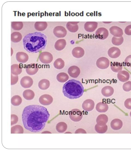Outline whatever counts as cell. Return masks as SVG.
Returning a JSON list of instances; mask_svg holds the SVG:
<instances>
[{
    "label": "cell",
    "instance_id": "cell-1",
    "mask_svg": "<svg viewBox=\"0 0 131 151\" xmlns=\"http://www.w3.org/2000/svg\"><path fill=\"white\" fill-rule=\"evenodd\" d=\"M50 114L45 107L37 105H32L25 108L22 114L24 127L33 132H38L45 127Z\"/></svg>",
    "mask_w": 131,
    "mask_h": 151
},
{
    "label": "cell",
    "instance_id": "cell-2",
    "mask_svg": "<svg viewBox=\"0 0 131 151\" xmlns=\"http://www.w3.org/2000/svg\"><path fill=\"white\" fill-rule=\"evenodd\" d=\"M46 36L39 32L29 33L25 36L23 40L24 49L31 53H37L44 49L47 44Z\"/></svg>",
    "mask_w": 131,
    "mask_h": 151
},
{
    "label": "cell",
    "instance_id": "cell-3",
    "mask_svg": "<svg viewBox=\"0 0 131 151\" xmlns=\"http://www.w3.org/2000/svg\"><path fill=\"white\" fill-rule=\"evenodd\" d=\"M84 88L79 81L74 79L70 80L64 85L62 92L64 96L71 99L78 98L83 95Z\"/></svg>",
    "mask_w": 131,
    "mask_h": 151
},
{
    "label": "cell",
    "instance_id": "cell-4",
    "mask_svg": "<svg viewBox=\"0 0 131 151\" xmlns=\"http://www.w3.org/2000/svg\"><path fill=\"white\" fill-rule=\"evenodd\" d=\"M40 61L44 64H48L52 62L53 59L52 55L48 52H43L41 53L39 56Z\"/></svg>",
    "mask_w": 131,
    "mask_h": 151
},
{
    "label": "cell",
    "instance_id": "cell-5",
    "mask_svg": "<svg viewBox=\"0 0 131 151\" xmlns=\"http://www.w3.org/2000/svg\"><path fill=\"white\" fill-rule=\"evenodd\" d=\"M69 117L70 119L75 122L80 121L82 118V114L80 111L78 109H74L70 111Z\"/></svg>",
    "mask_w": 131,
    "mask_h": 151
},
{
    "label": "cell",
    "instance_id": "cell-6",
    "mask_svg": "<svg viewBox=\"0 0 131 151\" xmlns=\"http://www.w3.org/2000/svg\"><path fill=\"white\" fill-rule=\"evenodd\" d=\"M97 66L101 69H104L107 68L109 66V60L105 57H101L99 58L96 62Z\"/></svg>",
    "mask_w": 131,
    "mask_h": 151
},
{
    "label": "cell",
    "instance_id": "cell-7",
    "mask_svg": "<svg viewBox=\"0 0 131 151\" xmlns=\"http://www.w3.org/2000/svg\"><path fill=\"white\" fill-rule=\"evenodd\" d=\"M53 33L56 37L58 38H62L66 36L67 31L64 27L58 26L54 28L53 30Z\"/></svg>",
    "mask_w": 131,
    "mask_h": 151
},
{
    "label": "cell",
    "instance_id": "cell-8",
    "mask_svg": "<svg viewBox=\"0 0 131 151\" xmlns=\"http://www.w3.org/2000/svg\"><path fill=\"white\" fill-rule=\"evenodd\" d=\"M53 101V98L50 95L44 94L40 97L39 101L41 104L44 106L48 105L51 104Z\"/></svg>",
    "mask_w": 131,
    "mask_h": 151
},
{
    "label": "cell",
    "instance_id": "cell-9",
    "mask_svg": "<svg viewBox=\"0 0 131 151\" xmlns=\"http://www.w3.org/2000/svg\"><path fill=\"white\" fill-rule=\"evenodd\" d=\"M33 82L32 79L30 77L25 76L23 77L20 81V84L23 87L28 88L32 85Z\"/></svg>",
    "mask_w": 131,
    "mask_h": 151
},
{
    "label": "cell",
    "instance_id": "cell-10",
    "mask_svg": "<svg viewBox=\"0 0 131 151\" xmlns=\"http://www.w3.org/2000/svg\"><path fill=\"white\" fill-rule=\"evenodd\" d=\"M96 36L99 39L104 40L108 36V32L107 30L104 27H101L98 28L95 32Z\"/></svg>",
    "mask_w": 131,
    "mask_h": 151
},
{
    "label": "cell",
    "instance_id": "cell-11",
    "mask_svg": "<svg viewBox=\"0 0 131 151\" xmlns=\"http://www.w3.org/2000/svg\"><path fill=\"white\" fill-rule=\"evenodd\" d=\"M38 69V66L37 64L32 63L27 65L26 70L28 74L33 75L37 72Z\"/></svg>",
    "mask_w": 131,
    "mask_h": 151
},
{
    "label": "cell",
    "instance_id": "cell-12",
    "mask_svg": "<svg viewBox=\"0 0 131 151\" xmlns=\"http://www.w3.org/2000/svg\"><path fill=\"white\" fill-rule=\"evenodd\" d=\"M121 51L118 48L113 47L110 48L108 51V54L110 57L113 58H116L120 55Z\"/></svg>",
    "mask_w": 131,
    "mask_h": 151
},
{
    "label": "cell",
    "instance_id": "cell-13",
    "mask_svg": "<svg viewBox=\"0 0 131 151\" xmlns=\"http://www.w3.org/2000/svg\"><path fill=\"white\" fill-rule=\"evenodd\" d=\"M80 73V71L79 68L75 65L70 66L68 70V73L69 75L74 78L78 77Z\"/></svg>",
    "mask_w": 131,
    "mask_h": 151
},
{
    "label": "cell",
    "instance_id": "cell-14",
    "mask_svg": "<svg viewBox=\"0 0 131 151\" xmlns=\"http://www.w3.org/2000/svg\"><path fill=\"white\" fill-rule=\"evenodd\" d=\"M117 77L120 81L124 82L128 80L130 75L129 73L127 71L121 70L118 72Z\"/></svg>",
    "mask_w": 131,
    "mask_h": 151
},
{
    "label": "cell",
    "instance_id": "cell-15",
    "mask_svg": "<svg viewBox=\"0 0 131 151\" xmlns=\"http://www.w3.org/2000/svg\"><path fill=\"white\" fill-rule=\"evenodd\" d=\"M94 104V102L92 100L88 99L83 102L82 104V107L85 111H90L93 109Z\"/></svg>",
    "mask_w": 131,
    "mask_h": 151
},
{
    "label": "cell",
    "instance_id": "cell-16",
    "mask_svg": "<svg viewBox=\"0 0 131 151\" xmlns=\"http://www.w3.org/2000/svg\"><path fill=\"white\" fill-rule=\"evenodd\" d=\"M16 58L18 62L24 63L28 61L29 57L26 53L22 52H19L16 54Z\"/></svg>",
    "mask_w": 131,
    "mask_h": 151
},
{
    "label": "cell",
    "instance_id": "cell-17",
    "mask_svg": "<svg viewBox=\"0 0 131 151\" xmlns=\"http://www.w3.org/2000/svg\"><path fill=\"white\" fill-rule=\"evenodd\" d=\"M97 26V22L95 21H88L85 24L84 28L87 31L92 32L95 31Z\"/></svg>",
    "mask_w": 131,
    "mask_h": 151
},
{
    "label": "cell",
    "instance_id": "cell-18",
    "mask_svg": "<svg viewBox=\"0 0 131 151\" xmlns=\"http://www.w3.org/2000/svg\"><path fill=\"white\" fill-rule=\"evenodd\" d=\"M110 33L114 37H121L123 34L122 29L117 26H113L110 29Z\"/></svg>",
    "mask_w": 131,
    "mask_h": 151
},
{
    "label": "cell",
    "instance_id": "cell-19",
    "mask_svg": "<svg viewBox=\"0 0 131 151\" xmlns=\"http://www.w3.org/2000/svg\"><path fill=\"white\" fill-rule=\"evenodd\" d=\"M72 53L74 57L76 58H79L83 56L84 54V51L81 47H77L73 49Z\"/></svg>",
    "mask_w": 131,
    "mask_h": 151
},
{
    "label": "cell",
    "instance_id": "cell-20",
    "mask_svg": "<svg viewBox=\"0 0 131 151\" xmlns=\"http://www.w3.org/2000/svg\"><path fill=\"white\" fill-rule=\"evenodd\" d=\"M110 125L112 129L116 130H119L122 128L123 123L121 120L118 119H115L111 121Z\"/></svg>",
    "mask_w": 131,
    "mask_h": 151
},
{
    "label": "cell",
    "instance_id": "cell-21",
    "mask_svg": "<svg viewBox=\"0 0 131 151\" xmlns=\"http://www.w3.org/2000/svg\"><path fill=\"white\" fill-rule=\"evenodd\" d=\"M78 21H69L67 22L66 27L68 29L70 32H74L77 31L79 27Z\"/></svg>",
    "mask_w": 131,
    "mask_h": 151
},
{
    "label": "cell",
    "instance_id": "cell-22",
    "mask_svg": "<svg viewBox=\"0 0 131 151\" xmlns=\"http://www.w3.org/2000/svg\"><path fill=\"white\" fill-rule=\"evenodd\" d=\"M114 92V89L111 86H106L104 87L102 89L101 93L102 95L106 97L111 96Z\"/></svg>",
    "mask_w": 131,
    "mask_h": 151
},
{
    "label": "cell",
    "instance_id": "cell-23",
    "mask_svg": "<svg viewBox=\"0 0 131 151\" xmlns=\"http://www.w3.org/2000/svg\"><path fill=\"white\" fill-rule=\"evenodd\" d=\"M66 43V40L63 39L58 40L55 42L54 47L55 49L58 51H61L65 47Z\"/></svg>",
    "mask_w": 131,
    "mask_h": 151
},
{
    "label": "cell",
    "instance_id": "cell-24",
    "mask_svg": "<svg viewBox=\"0 0 131 151\" xmlns=\"http://www.w3.org/2000/svg\"><path fill=\"white\" fill-rule=\"evenodd\" d=\"M48 25L45 21L36 22L34 24L35 29L39 31H42L45 30L47 28Z\"/></svg>",
    "mask_w": 131,
    "mask_h": 151
},
{
    "label": "cell",
    "instance_id": "cell-25",
    "mask_svg": "<svg viewBox=\"0 0 131 151\" xmlns=\"http://www.w3.org/2000/svg\"><path fill=\"white\" fill-rule=\"evenodd\" d=\"M123 68L122 64L120 62H111V68L113 72L117 73L122 70Z\"/></svg>",
    "mask_w": 131,
    "mask_h": 151
},
{
    "label": "cell",
    "instance_id": "cell-26",
    "mask_svg": "<svg viewBox=\"0 0 131 151\" xmlns=\"http://www.w3.org/2000/svg\"><path fill=\"white\" fill-rule=\"evenodd\" d=\"M108 105L106 103L100 102L98 103L96 106V109L97 111L100 112H106L108 109Z\"/></svg>",
    "mask_w": 131,
    "mask_h": 151
},
{
    "label": "cell",
    "instance_id": "cell-27",
    "mask_svg": "<svg viewBox=\"0 0 131 151\" xmlns=\"http://www.w3.org/2000/svg\"><path fill=\"white\" fill-rule=\"evenodd\" d=\"M50 85L49 81L46 79H43L40 80L38 83V86L39 88L42 90H45L48 89Z\"/></svg>",
    "mask_w": 131,
    "mask_h": 151
},
{
    "label": "cell",
    "instance_id": "cell-28",
    "mask_svg": "<svg viewBox=\"0 0 131 151\" xmlns=\"http://www.w3.org/2000/svg\"><path fill=\"white\" fill-rule=\"evenodd\" d=\"M24 98L27 100L32 99L35 96V93L32 90L28 89L24 90L23 94Z\"/></svg>",
    "mask_w": 131,
    "mask_h": 151
},
{
    "label": "cell",
    "instance_id": "cell-29",
    "mask_svg": "<svg viewBox=\"0 0 131 151\" xmlns=\"http://www.w3.org/2000/svg\"><path fill=\"white\" fill-rule=\"evenodd\" d=\"M22 38L21 34L19 32H14L11 34V40L13 42H19L21 40Z\"/></svg>",
    "mask_w": 131,
    "mask_h": 151
},
{
    "label": "cell",
    "instance_id": "cell-30",
    "mask_svg": "<svg viewBox=\"0 0 131 151\" xmlns=\"http://www.w3.org/2000/svg\"><path fill=\"white\" fill-rule=\"evenodd\" d=\"M22 69L18 64H13L11 66V73L13 75H17L21 73Z\"/></svg>",
    "mask_w": 131,
    "mask_h": 151
},
{
    "label": "cell",
    "instance_id": "cell-31",
    "mask_svg": "<svg viewBox=\"0 0 131 151\" xmlns=\"http://www.w3.org/2000/svg\"><path fill=\"white\" fill-rule=\"evenodd\" d=\"M56 78L58 82L61 83H64L68 80L69 76L66 73L61 72L57 75Z\"/></svg>",
    "mask_w": 131,
    "mask_h": 151
},
{
    "label": "cell",
    "instance_id": "cell-32",
    "mask_svg": "<svg viewBox=\"0 0 131 151\" xmlns=\"http://www.w3.org/2000/svg\"><path fill=\"white\" fill-rule=\"evenodd\" d=\"M108 121V117L104 114H101L99 115L96 120L97 124L99 125L106 124Z\"/></svg>",
    "mask_w": 131,
    "mask_h": 151
},
{
    "label": "cell",
    "instance_id": "cell-33",
    "mask_svg": "<svg viewBox=\"0 0 131 151\" xmlns=\"http://www.w3.org/2000/svg\"><path fill=\"white\" fill-rule=\"evenodd\" d=\"M53 65L54 67L56 68L60 69H62L64 67V62L61 58H58L54 61Z\"/></svg>",
    "mask_w": 131,
    "mask_h": 151
},
{
    "label": "cell",
    "instance_id": "cell-34",
    "mask_svg": "<svg viewBox=\"0 0 131 151\" xmlns=\"http://www.w3.org/2000/svg\"><path fill=\"white\" fill-rule=\"evenodd\" d=\"M22 99L19 96L15 95L13 96L11 99V103L14 106H18L22 102Z\"/></svg>",
    "mask_w": 131,
    "mask_h": 151
},
{
    "label": "cell",
    "instance_id": "cell-35",
    "mask_svg": "<svg viewBox=\"0 0 131 151\" xmlns=\"http://www.w3.org/2000/svg\"><path fill=\"white\" fill-rule=\"evenodd\" d=\"M67 128V125L63 122H61L58 123L56 127L57 130L60 133H62L65 131Z\"/></svg>",
    "mask_w": 131,
    "mask_h": 151
},
{
    "label": "cell",
    "instance_id": "cell-36",
    "mask_svg": "<svg viewBox=\"0 0 131 151\" xmlns=\"http://www.w3.org/2000/svg\"><path fill=\"white\" fill-rule=\"evenodd\" d=\"M23 24L21 21H13L11 22V27L15 30H19L23 28Z\"/></svg>",
    "mask_w": 131,
    "mask_h": 151
},
{
    "label": "cell",
    "instance_id": "cell-37",
    "mask_svg": "<svg viewBox=\"0 0 131 151\" xmlns=\"http://www.w3.org/2000/svg\"><path fill=\"white\" fill-rule=\"evenodd\" d=\"M11 133H23L24 130L22 127L17 125L11 128Z\"/></svg>",
    "mask_w": 131,
    "mask_h": 151
},
{
    "label": "cell",
    "instance_id": "cell-38",
    "mask_svg": "<svg viewBox=\"0 0 131 151\" xmlns=\"http://www.w3.org/2000/svg\"><path fill=\"white\" fill-rule=\"evenodd\" d=\"M124 39L123 37H113L112 39V43L116 45H119L123 42Z\"/></svg>",
    "mask_w": 131,
    "mask_h": 151
},
{
    "label": "cell",
    "instance_id": "cell-39",
    "mask_svg": "<svg viewBox=\"0 0 131 151\" xmlns=\"http://www.w3.org/2000/svg\"><path fill=\"white\" fill-rule=\"evenodd\" d=\"M96 125L98 127V129L96 131L99 133H105L107 129V126L106 124L99 125L97 124Z\"/></svg>",
    "mask_w": 131,
    "mask_h": 151
},
{
    "label": "cell",
    "instance_id": "cell-40",
    "mask_svg": "<svg viewBox=\"0 0 131 151\" xmlns=\"http://www.w3.org/2000/svg\"><path fill=\"white\" fill-rule=\"evenodd\" d=\"M123 90L126 91H129L131 90V81H128L125 83L123 86Z\"/></svg>",
    "mask_w": 131,
    "mask_h": 151
},
{
    "label": "cell",
    "instance_id": "cell-41",
    "mask_svg": "<svg viewBox=\"0 0 131 151\" xmlns=\"http://www.w3.org/2000/svg\"><path fill=\"white\" fill-rule=\"evenodd\" d=\"M18 79V75L11 74V85H13L16 84L17 82Z\"/></svg>",
    "mask_w": 131,
    "mask_h": 151
},
{
    "label": "cell",
    "instance_id": "cell-42",
    "mask_svg": "<svg viewBox=\"0 0 131 151\" xmlns=\"http://www.w3.org/2000/svg\"><path fill=\"white\" fill-rule=\"evenodd\" d=\"M18 121L17 116L14 114L11 115V126L16 124Z\"/></svg>",
    "mask_w": 131,
    "mask_h": 151
},
{
    "label": "cell",
    "instance_id": "cell-43",
    "mask_svg": "<svg viewBox=\"0 0 131 151\" xmlns=\"http://www.w3.org/2000/svg\"><path fill=\"white\" fill-rule=\"evenodd\" d=\"M124 63L126 66L131 67V55L126 57L124 60Z\"/></svg>",
    "mask_w": 131,
    "mask_h": 151
},
{
    "label": "cell",
    "instance_id": "cell-44",
    "mask_svg": "<svg viewBox=\"0 0 131 151\" xmlns=\"http://www.w3.org/2000/svg\"><path fill=\"white\" fill-rule=\"evenodd\" d=\"M124 104L126 108L131 109V98L126 99L124 102Z\"/></svg>",
    "mask_w": 131,
    "mask_h": 151
},
{
    "label": "cell",
    "instance_id": "cell-45",
    "mask_svg": "<svg viewBox=\"0 0 131 151\" xmlns=\"http://www.w3.org/2000/svg\"><path fill=\"white\" fill-rule=\"evenodd\" d=\"M125 32L126 34L128 35H131V25L126 27L125 30Z\"/></svg>",
    "mask_w": 131,
    "mask_h": 151
},
{
    "label": "cell",
    "instance_id": "cell-46",
    "mask_svg": "<svg viewBox=\"0 0 131 151\" xmlns=\"http://www.w3.org/2000/svg\"><path fill=\"white\" fill-rule=\"evenodd\" d=\"M130 117H131V111L130 112Z\"/></svg>",
    "mask_w": 131,
    "mask_h": 151
}]
</instances>
